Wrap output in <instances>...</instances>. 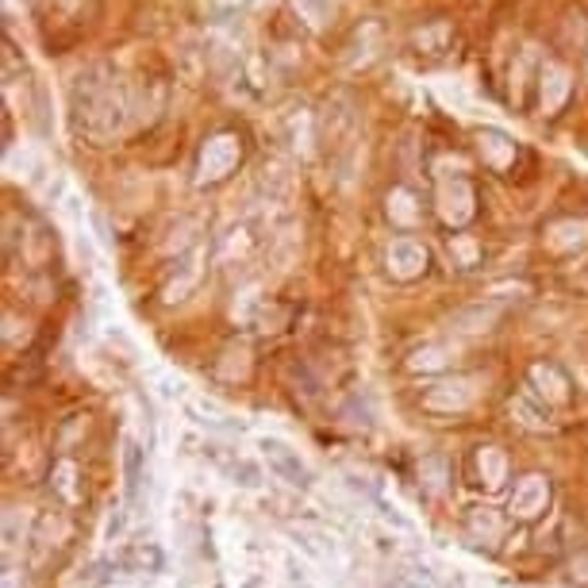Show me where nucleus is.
Returning a JSON list of instances; mask_svg holds the SVG:
<instances>
[{
	"mask_svg": "<svg viewBox=\"0 0 588 588\" xmlns=\"http://www.w3.org/2000/svg\"><path fill=\"white\" fill-rule=\"evenodd\" d=\"M70 105H74L77 127L89 135V139H112L115 131L127 120V85L120 82L112 65H89L74 77V89H70Z\"/></svg>",
	"mask_w": 588,
	"mask_h": 588,
	"instance_id": "obj_1",
	"label": "nucleus"
},
{
	"mask_svg": "<svg viewBox=\"0 0 588 588\" xmlns=\"http://www.w3.org/2000/svg\"><path fill=\"white\" fill-rule=\"evenodd\" d=\"M261 454H266L270 469L285 485H293V489H308V485H311V469L304 466L301 454H296L293 446H285L281 439H261Z\"/></svg>",
	"mask_w": 588,
	"mask_h": 588,
	"instance_id": "obj_2",
	"label": "nucleus"
},
{
	"mask_svg": "<svg viewBox=\"0 0 588 588\" xmlns=\"http://www.w3.org/2000/svg\"><path fill=\"white\" fill-rule=\"evenodd\" d=\"M235 158H238V147H235V139L231 135H220V139H212L208 143V150H205V162H200V177L205 181H216V177H223V173L235 166Z\"/></svg>",
	"mask_w": 588,
	"mask_h": 588,
	"instance_id": "obj_3",
	"label": "nucleus"
},
{
	"mask_svg": "<svg viewBox=\"0 0 588 588\" xmlns=\"http://www.w3.org/2000/svg\"><path fill=\"white\" fill-rule=\"evenodd\" d=\"M573 82H569V70L565 65H542V108L547 112H558V108L565 105V97H569Z\"/></svg>",
	"mask_w": 588,
	"mask_h": 588,
	"instance_id": "obj_4",
	"label": "nucleus"
},
{
	"mask_svg": "<svg viewBox=\"0 0 588 588\" xmlns=\"http://www.w3.org/2000/svg\"><path fill=\"white\" fill-rule=\"evenodd\" d=\"M123 477H127V500L139 497V485H143V450L139 442H127L123 446Z\"/></svg>",
	"mask_w": 588,
	"mask_h": 588,
	"instance_id": "obj_5",
	"label": "nucleus"
},
{
	"mask_svg": "<svg viewBox=\"0 0 588 588\" xmlns=\"http://www.w3.org/2000/svg\"><path fill=\"white\" fill-rule=\"evenodd\" d=\"M223 4H231V9H254V4H261V0H223Z\"/></svg>",
	"mask_w": 588,
	"mask_h": 588,
	"instance_id": "obj_6",
	"label": "nucleus"
}]
</instances>
